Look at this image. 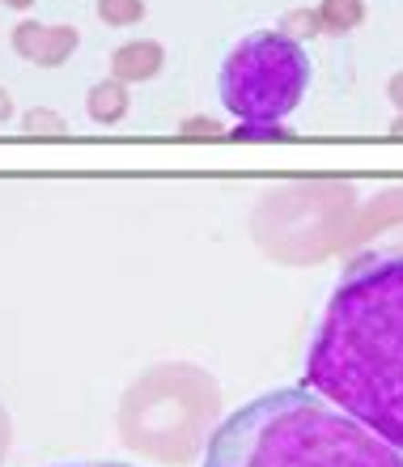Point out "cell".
Here are the masks:
<instances>
[{
    "label": "cell",
    "instance_id": "1",
    "mask_svg": "<svg viewBox=\"0 0 403 467\" xmlns=\"http://www.w3.org/2000/svg\"><path fill=\"white\" fill-rule=\"evenodd\" d=\"M302 387L403 455V255H361L340 272Z\"/></svg>",
    "mask_w": 403,
    "mask_h": 467
},
{
    "label": "cell",
    "instance_id": "2",
    "mask_svg": "<svg viewBox=\"0 0 403 467\" xmlns=\"http://www.w3.org/2000/svg\"><path fill=\"white\" fill-rule=\"evenodd\" d=\"M204 467H403V455L310 387H276L221 420Z\"/></svg>",
    "mask_w": 403,
    "mask_h": 467
},
{
    "label": "cell",
    "instance_id": "3",
    "mask_svg": "<svg viewBox=\"0 0 403 467\" xmlns=\"http://www.w3.org/2000/svg\"><path fill=\"white\" fill-rule=\"evenodd\" d=\"M310 89V56L281 30L238 38L221 60L217 94L238 123H284Z\"/></svg>",
    "mask_w": 403,
    "mask_h": 467
},
{
    "label": "cell",
    "instance_id": "4",
    "mask_svg": "<svg viewBox=\"0 0 403 467\" xmlns=\"http://www.w3.org/2000/svg\"><path fill=\"white\" fill-rule=\"evenodd\" d=\"M77 47H81V30L77 26H38V22L13 26V51L22 60L38 64V68H56Z\"/></svg>",
    "mask_w": 403,
    "mask_h": 467
},
{
    "label": "cell",
    "instance_id": "5",
    "mask_svg": "<svg viewBox=\"0 0 403 467\" xmlns=\"http://www.w3.org/2000/svg\"><path fill=\"white\" fill-rule=\"evenodd\" d=\"M166 64V47L153 43V38H132L123 47L110 51V77L123 81V86H136V81H153Z\"/></svg>",
    "mask_w": 403,
    "mask_h": 467
},
{
    "label": "cell",
    "instance_id": "6",
    "mask_svg": "<svg viewBox=\"0 0 403 467\" xmlns=\"http://www.w3.org/2000/svg\"><path fill=\"white\" fill-rule=\"evenodd\" d=\"M86 107H89V119L94 123H119L123 115H128V107H132V99H128V86H123V81L107 77L98 86H89Z\"/></svg>",
    "mask_w": 403,
    "mask_h": 467
},
{
    "label": "cell",
    "instance_id": "7",
    "mask_svg": "<svg viewBox=\"0 0 403 467\" xmlns=\"http://www.w3.org/2000/svg\"><path fill=\"white\" fill-rule=\"evenodd\" d=\"M315 13L323 22V35H348V30L366 22V5L361 0H323Z\"/></svg>",
    "mask_w": 403,
    "mask_h": 467
},
{
    "label": "cell",
    "instance_id": "8",
    "mask_svg": "<svg viewBox=\"0 0 403 467\" xmlns=\"http://www.w3.org/2000/svg\"><path fill=\"white\" fill-rule=\"evenodd\" d=\"M94 13H98L107 26H115V30H128V26H140L145 22V0H98L94 5Z\"/></svg>",
    "mask_w": 403,
    "mask_h": 467
},
{
    "label": "cell",
    "instance_id": "9",
    "mask_svg": "<svg viewBox=\"0 0 403 467\" xmlns=\"http://www.w3.org/2000/svg\"><path fill=\"white\" fill-rule=\"evenodd\" d=\"M281 35H289L294 43H305V38L323 35V22H318L315 9H289L281 17Z\"/></svg>",
    "mask_w": 403,
    "mask_h": 467
},
{
    "label": "cell",
    "instance_id": "10",
    "mask_svg": "<svg viewBox=\"0 0 403 467\" xmlns=\"http://www.w3.org/2000/svg\"><path fill=\"white\" fill-rule=\"evenodd\" d=\"M22 132L26 136H64L68 128H64V119L56 111H43V107H35V111L22 119Z\"/></svg>",
    "mask_w": 403,
    "mask_h": 467
},
{
    "label": "cell",
    "instance_id": "11",
    "mask_svg": "<svg viewBox=\"0 0 403 467\" xmlns=\"http://www.w3.org/2000/svg\"><path fill=\"white\" fill-rule=\"evenodd\" d=\"M230 136L233 140H294L284 123H238Z\"/></svg>",
    "mask_w": 403,
    "mask_h": 467
},
{
    "label": "cell",
    "instance_id": "12",
    "mask_svg": "<svg viewBox=\"0 0 403 467\" xmlns=\"http://www.w3.org/2000/svg\"><path fill=\"white\" fill-rule=\"evenodd\" d=\"M183 136H221V128H217L212 119H191V123L183 128Z\"/></svg>",
    "mask_w": 403,
    "mask_h": 467
},
{
    "label": "cell",
    "instance_id": "13",
    "mask_svg": "<svg viewBox=\"0 0 403 467\" xmlns=\"http://www.w3.org/2000/svg\"><path fill=\"white\" fill-rule=\"evenodd\" d=\"M387 99H391L395 107H403V73L391 77V86H387Z\"/></svg>",
    "mask_w": 403,
    "mask_h": 467
},
{
    "label": "cell",
    "instance_id": "14",
    "mask_svg": "<svg viewBox=\"0 0 403 467\" xmlns=\"http://www.w3.org/2000/svg\"><path fill=\"white\" fill-rule=\"evenodd\" d=\"M9 115H13V94H9L5 86H0V123L9 119Z\"/></svg>",
    "mask_w": 403,
    "mask_h": 467
},
{
    "label": "cell",
    "instance_id": "15",
    "mask_svg": "<svg viewBox=\"0 0 403 467\" xmlns=\"http://www.w3.org/2000/svg\"><path fill=\"white\" fill-rule=\"evenodd\" d=\"M47 467H132V463H110V459H94V463H47Z\"/></svg>",
    "mask_w": 403,
    "mask_h": 467
},
{
    "label": "cell",
    "instance_id": "16",
    "mask_svg": "<svg viewBox=\"0 0 403 467\" xmlns=\"http://www.w3.org/2000/svg\"><path fill=\"white\" fill-rule=\"evenodd\" d=\"M0 5H9V9H30L35 0H0Z\"/></svg>",
    "mask_w": 403,
    "mask_h": 467
},
{
    "label": "cell",
    "instance_id": "17",
    "mask_svg": "<svg viewBox=\"0 0 403 467\" xmlns=\"http://www.w3.org/2000/svg\"><path fill=\"white\" fill-rule=\"evenodd\" d=\"M395 136H403V115H399V119H395Z\"/></svg>",
    "mask_w": 403,
    "mask_h": 467
}]
</instances>
